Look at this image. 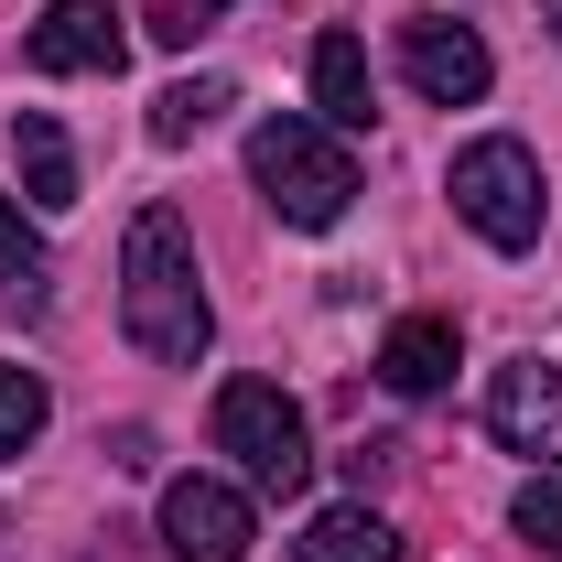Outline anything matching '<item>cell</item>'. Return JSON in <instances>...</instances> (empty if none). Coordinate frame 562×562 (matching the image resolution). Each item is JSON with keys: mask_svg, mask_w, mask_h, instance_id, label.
Wrapping results in <instances>:
<instances>
[{"mask_svg": "<svg viewBox=\"0 0 562 562\" xmlns=\"http://www.w3.org/2000/svg\"><path fill=\"white\" fill-rule=\"evenodd\" d=\"M44 422H55L44 379H33V368H0V465H11V454H22V443H33Z\"/></svg>", "mask_w": 562, "mask_h": 562, "instance_id": "14", "label": "cell"}, {"mask_svg": "<svg viewBox=\"0 0 562 562\" xmlns=\"http://www.w3.org/2000/svg\"><path fill=\"white\" fill-rule=\"evenodd\" d=\"M227 109H238V98H227V76H173V87L151 98V140H162V151H184V140L206 131V120H227Z\"/></svg>", "mask_w": 562, "mask_h": 562, "instance_id": "13", "label": "cell"}, {"mask_svg": "<svg viewBox=\"0 0 562 562\" xmlns=\"http://www.w3.org/2000/svg\"><path fill=\"white\" fill-rule=\"evenodd\" d=\"M401 76H412L432 109H476V98H487V76H497V55L465 33V22L412 11V22H401Z\"/></svg>", "mask_w": 562, "mask_h": 562, "instance_id": "7", "label": "cell"}, {"mask_svg": "<svg viewBox=\"0 0 562 562\" xmlns=\"http://www.w3.org/2000/svg\"><path fill=\"white\" fill-rule=\"evenodd\" d=\"M195 11H206V22H216V11H227V0H195Z\"/></svg>", "mask_w": 562, "mask_h": 562, "instance_id": "19", "label": "cell"}, {"mask_svg": "<svg viewBox=\"0 0 562 562\" xmlns=\"http://www.w3.org/2000/svg\"><path fill=\"white\" fill-rule=\"evenodd\" d=\"M162 552L173 562H249V487H227V476H173V487H162Z\"/></svg>", "mask_w": 562, "mask_h": 562, "instance_id": "5", "label": "cell"}, {"mask_svg": "<svg viewBox=\"0 0 562 562\" xmlns=\"http://www.w3.org/2000/svg\"><path fill=\"white\" fill-rule=\"evenodd\" d=\"M314 120L325 131H368V44L357 33H314Z\"/></svg>", "mask_w": 562, "mask_h": 562, "instance_id": "11", "label": "cell"}, {"mask_svg": "<svg viewBox=\"0 0 562 562\" xmlns=\"http://www.w3.org/2000/svg\"><path fill=\"white\" fill-rule=\"evenodd\" d=\"M216 454H238V476L260 497H303V476H314V432L281 401V379H227L216 390Z\"/></svg>", "mask_w": 562, "mask_h": 562, "instance_id": "4", "label": "cell"}, {"mask_svg": "<svg viewBox=\"0 0 562 562\" xmlns=\"http://www.w3.org/2000/svg\"><path fill=\"white\" fill-rule=\"evenodd\" d=\"M454 357H465L454 314H401V325H390V347H379V379H390L401 401H432V390L454 379Z\"/></svg>", "mask_w": 562, "mask_h": 562, "instance_id": "9", "label": "cell"}, {"mask_svg": "<svg viewBox=\"0 0 562 562\" xmlns=\"http://www.w3.org/2000/svg\"><path fill=\"white\" fill-rule=\"evenodd\" d=\"M541 22H552V44H562V0H541Z\"/></svg>", "mask_w": 562, "mask_h": 562, "instance_id": "18", "label": "cell"}, {"mask_svg": "<svg viewBox=\"0 0 562 562\" xmlns=\"http://www.w3.org/2000/svg\"><path fill=\"white\" fill-rule=\"evenodd\" d=\"M11 162H22V195H33L44 216L76 206V140L55 131L44 109H22V120H11Z\"/></svg>", "mask_w": 562, "mask_h": 562, "instance_id": "10", "label": "cell"}, {"mask_svg": "<svg viewBox=\"0 0 562 562\" xmlns=\"http://www.w3.org/2000/svg\"><path fill=\"white\" fill-rule=\"evenodd\" d=\"M303 562H401V530H390L368 497H347V508H325V519L303 530Z\"/></svg>", "mask_w": 562, "mask_h": 562, "instance_id": "12", "label": "cell"}, {"mask_svg": "<svg viewBox=\"0 0 562 562\" xmlns=\"http://www.w3.org/2000/svg\"><path fill=\"white\" fill-rule=\"evenodd\" d=\"M140 33H151V44H173V55H184V44H195V33H206V11H195V0H151V11H140Z\"/></svg>", "mask_w": 562, "mask_h": 562, "instance_id": "17", "label": "cell"}, {"mask_svg": "<svg viewBox=\"0 0 562 562\" xmlns=\"http://www.w3.org/2000/svg\"><path fill=\"white\" fill-rule=\"evenodd\" d=\"M508 530H519V541H530V552H562V487H552V465H541V476H530V487L508 497Z\"/></svg>", "mask_w": 562, "mask_h": 562, "instance_id": "15", "label": "cell"}, {"mask_svg": "<svg viewBox=\"0 0 562 562\" xmlns=\"http://www.w3.org/2000/svg\"><path fill=\"white\" fill-rule=\"evenodd\" d=\"M44 76H120L131 66V11L120 0H44L33 44H22Z\"/></svg>", "mask_w": 562, "mask_h": 562, "instance_id": "6", "label": "cell"}, {"mask_svg": "<svg viewBox=\"0 0 562 562\" xmlns=\"http://www.w3.org/2000/svg\"><path fill=\"white\" fill-rule=\"evenodd\" d=\"M487 432L508 454H530V465H552L562 454V368L552 357H508L487 379Z\"/></svg>", "mask_w": 562, "mask_h": 562, "instance_id": "8", "label": "cell"}, {"mask_svg": "<svg viewBox=\"0 0 562 562\" xmlns=\"http://www.w3.org/2000/svg\"><path fill=\"white\" fill-rule=\"evenodd\" d=\"M249 184L271 195L281 227H336L357 206V151L325 120H260L249 131Z\"/></svg>", "mask_w": 562, "mask_h": 562, "instance_id": "2", "label": "cell"}, {"mask_svg": "<svg viewBox=\"0 0 562 562\" xmlns=\"http://www.w3.org/2000/svg\"><path fill=\"white\" fill-rule=\"evenodd\" d=\"M0 281H11V292H33V281H44V249H33V216L11 206V195H0Z\"/></svg>", "mask_w": 562, "mask_h": 562, "instance_id": "16", "label": "cell"}, {"mask_svg": "<svg viewBox=\"0 0 562 562\" xmlns=\"http://www.w3.org/2000/svg\"><path fill=\"white\" fill-rule=\"evenodd\" d=\"M443 195H454V216L487 238V249H541V162H530V140H508V131H487V140H465L454 151V173H443Z\"/></svg>", "mask_w": 562, "mask_h": 562, "instance_id": "3", "label": "cell"}, {"mask_svg": "<svg viewBox=\"0 0 562 562\" xmlns=\"http://www.w3.org/2000/svg\"><path fill=\"white\" fill-rule=\"evenodd\" d=\"M120 325H131V347L162 357V368H195V357L216 347L206 281H195V227L173 206H140L131 238H120Z\"/></svg>", "mask_w": 562, "mask_h": 562, "instance_id": "1", "label": "cell"}]
</instances>
